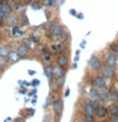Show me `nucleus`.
I'll use <instances>...</instances> for the list:
<instances>
[{
	"mask_svg": "<svg viewBox=\"0 0 118 122\" xmlns=\"http://www.w3.org/2000/svg\"><path fill=\"white\" fill-rule=\"evenodd\" d=\"M49 30H51V36L53 38H57L60 34H62L65 32L62 25L59 24V23H49Z\"/></svg>",
	"mask_w": 118,
	"mask_h": 122,
	"instance_id": "obj_1",
	"label": "nucleus"
},
{
	"mask_svg": "<svg viewBox=\"0 0 118 122\" xmlns=\"http://www.w3.org/2000/svg\"><path fill=\"white\" fill-rule=\"evenodd\" d=\"M102 75L104 76V78L108 80V79H112L116 76V69L114 66H109V65H105V66L102 67Z\"/></svg>",
	"mask_w": 118,
	"mask_h": 122,
	"instance_id": "obj_2",
	"label": "nucleus"
},
{
	"mask_svg": "<svg viewBox=\"0 0 118 122\" xmlns=\"http://www.w3.org/2000/svg\"><path fill=\"white\" fill-rule=\"evenodd\" d=\"M89 67L93 71H100L103 65H102V61L99 60V57L97 56H91L90 60H89Z\"/></svg>",
	"mask_w": 118,
	"mask_h": 122,
	"instance_id": "obj_3",
	"label": "nucleus"
},
{
	"mask_svg": "<svg viewBox=\"0 0 118 122\" xmlns=\"http://www.w3.org/2000/svg\"><path fill=\"white\" fill-rule=\"evenodd\" d=\"M52 108H53V112L57 117L61 116L62 113V109H64V102L62 99H55V102L52 103Z\"/></svg>",
	"mask_w": 118,
	"mask_h": 122,
	"instance_id": "obj_4",
	"label": "nucleus"
},
{
	"mask_svg": "<svg viewBox=\"0 0 118 122\" xmlns=\"http://www.w3.org/2000/svg\"><path fill=\"white\" fill-rule=\"evenodd\" d=\"M104 60H105V65H109V66H116V65H118V56L112 53V52L105 53Z\"/></svg>",
	"mask_w": 118,
	"mask_h": 122,
	"instance_id": "obj_5",
	"label": "nucleus"
},
{
	"mask_svg": "<svg viewBox=\"0 0 118 122\" xmlns=\"http://www.w3.org/2000/svg\"><path fill=\"white\" fill-rule=\"evenodd\" d=\"M108 114H109V109L104 106H99L98 108L95 109V116L98 118H100V120H104Z\"/></svg>",
	"mask_w": 118,
	"mask_h": 122,
	"instance_id": "obj_6",
	"label": "nucleus"
},
{
	"mask_svg": "<svg viewBox=\"0 0 118 122\" xmlns=\"http://www.w3.org/2000/svg\"><path fill=\"white\" fill-rule=\"evenodd\" d=\"M4 22H5V24L6 25H9V27H15L18 24V18L15 17L14 14H8L6 17H5V19H4Z\"/></svg>",
	"mask_w": 118,
	"mask_h": 122,
	"instance_id": "obj_7",
	"label": "nucleus"
},
{
	"mask_svg": "<svg viewBox=\"0 0 118 122\" xmlns=\"http://www.w3.org/2000/svg\"><path fill=\"white\" fill-rule=\"evenodd\" d=\"M15 51L18 52V55L20 56V59H24V57H28L29 56V48L25 47L24 45H19Z\"/></svg>",
	"mask_w": 118,
	"mask_h": 122,
	"instance_id": "obj_8",
	"label": "nucleus"
},
{
	"mask_svg": "<svg viewBox=\"0 0 118 122\" xmlns=\"http://www.w3.org/2000/svg\"><path fill=\"white\" fill-rule=\"evenodd\" d=\"M107 83V79L104 78V76H97V78H94L93 80H91V85H93L94 88H99V86H103L105 85Z\"/></svg>",
	"mask_w": 118,
	"mask_h": 122,
	"instance_id": "obj_9",
	"label": "nucleus"
},
{
	"mask_svg": "<svg viewBox=\"0 0 118 122\" xmlns=\"http://www.w3.org/2000/svg\"><path fill=\"white\" fill-rule=\"evenodd\" d=\"M6 59H8V61H9V62L14 64V62H17V61H19L20 56L18 55V52H17V51H10L9 53H8Z\"/></svg>",
	"mask_w": 118,
	"mask_h": 122,
	"instance_id": "obj_10",
	"label": "nucleus"
},
{
	"mask_svg": "<svg viewBox=\"0 0 118 122\" xmlns=\"http://www.w3.org/2000/svg\"><path fill=\"white\" fill-rule=\"evenodd\" d=\"M65 75V67L60 66V65H57V66H53V78H60V76H64Z\"/></svg>",
	"mask_w": 118,
	"mask_h": 122,
	"instance_id": "obj_11",
	"label": "nucleus"
},
{
	"mask_svg": "<svg viewBox=\"0 0 118 122\" xmlns=\"http://www.w3.org/2000/svg\"><path fill=\"white\" fill-rule=\"evenodd\" d=\"M44 75L49 81H52V79H53V66H51V65H46L44 66Z\"/></svg>",
	"mask_w": 118,
	"mask_h": 122,
	"instance_id": "obj_12",
	"label": "nucleus"
},
{
	"mask_svg": "<svg viewBox=\"0 0 118 122\" xmlns=\"http://www.w3.org/2000/svg\"><path fill=\"white\" fill-rule=\"evenodd\" d=\"M89 97H90V101H100V95H99L97 88H94V86L89 92Z\"/></svg>",
	"mask_w": 118,
	"mask_h": 122,
	"instance_id": "obj_13",
	"label": "nucleus"
},
{
	"mask_svg": "<svg viewBox=\"0 0 118 122\" xmlns=\"http://www.w3.org/2000/svg\"><path fill=\"white\" fill-rule=\"evenodd\" d=\"M57 65H60V66H62V67H66L67 65H69V59H67V56L61 55V56L57 57Z\"/></svg>",
	"mask_w": 118,
	"mask_h": 122,
	"instance_id": "obj_14",
	"label": "nucleus"
},
{
	"mask_svg": "<svg viewBox=\"0 0 118 122\" xmlns=\"http://www.w3.org/2000/svg\"><path fill=\"white\" fill-rule=\"evenodd\" d=\"M83 112H84V114H94L95 116V109L93 108V106H91L90 103H86V104L83 107Z\"/></svg>",
	"mask_w": 118,
	"mask_h": 122,
	"instance_id": "obj_15",
	"label": "nucleus"
},
{
	"mask_svg": "<svg viewBox=\"0 0 118 122\" xmlns=\"http://www.w3.org/2000/svg\"><path fill=\"white\" fill-rule=\"evenodd\" d=\"M0 10H1L3 13H5V14L8 15V14H10L11 11H13V8H11L10 4L4 3V4H1V5H0Z\"/></svg>",
	"mask_w": 118,
	"mask_h": 122,
	"instance_id": "obj_16",
	"label": "nucleus"
},
{
	"mask_svg": "<svg viewBox=\"0 0 118 122\" xmlns=\"http://www.w3.org/2000/svg\"><path fill=\"white\" fill-rule=\"evenodd\" d=\"M108 109L110 116H118V103H112Z\"/></svg>",
	"mask_w": 118,
	"mask_h": 122,
	"instance_id": "obj_17",
	"label": "nucleus"
},
{
	"mask_svg": "<svg viewBox=\"0 0 118 122\" xmlns=\"http://www.w3.org/2000/svg\"><path fill=\"white\" fill-rule=\"evenodd\" d=\"M109 95H110V102L118 103V90L116 88H113V89L109 92Z\"/></svg>",
	"mask_w": 118,
	"mask_h": 122,
	"instance_id": "obj_18",
	"label": "nucleus"
},
{
	"mask_svg": "<svg viewBox=\"0 0 118 122\" xmlns=\"http://www.w3.org/2000/svg\"><path fill=\"white\" fill-rule=\"evenodd\" d=\"M97 90H98V93H99V95H100V97H102V95H105V94H109V89H108L105 85L97 88Z\"/></svg>",
	"mask_w": 118,
	"mask_h": 122,
	"instance_id": "obj_19",
	"label": "nucleus"
},
{
	"mask_svg": "<svg viewBox=\"0 0 118 122\" xmlns=\"http://www.w3.org/2000/svg\"><path fill=\"white\" fill-rule=\"evenodd\" d=\"M56 40H57V41H59V42H60V43H65V42H66V41L69 40V34H67L66 32H64L62 34H60V36H59V37H57V38H56Z\"/></svg>",
	"mask_w": 118,
	"mask_h": 122,
	"instance_id": "obj_20",
	"label": "nucleus"
},
{
	"mask_svg": "<svg viewBox=\"0 0 118 122\" xmlns=\"http://www.w3.org/2000/svg\"><path fill=\"white\" fill-rule=\"evenodd\" d=\"M109 51L114 53V55H117L118 56V43L117 42H114V43H110L109 45Z\"/></svg>",
	"mask_w": 118,
	"mask_h": 122,
	"instance_id": "obj_21",
	"label": "nucleus"
},
{
	"mask_svg": "<svg viewBox=\"0 0 118 122\" xmlns=\"http://www.w3.org/2000/svg\"><path fill=\"white\" fill-rule=\"evenodd\" d=\"M9 52H10V48L8 47V46H3V47H0V56L6 57Z\"/></svg>",
	"mask_w": 118,
	"mask_h": 122,
	"instance_id": "obj_22",
	"label": "nucleus"
},
{
	"mask_svg": "<svg viewBox=\"0 0 118 122\" xmlns=\"http://www.w3.org/2000/svg\"><path fill=\"white\" fill-rule=\"evenodd\" d=\"M42 60H43L46 64H49V62L52 61V55H51V53L44 52V53H43V56H42Z\"/></svg>",
	"mask_w": 118,
	"mask_h": 122,
	"instance_id": "obj_23",
	"label": "nucleus"
},
{
	"mask_svg": "<svg viewBox=\"0 0 118 122\" xmlns=\"http://www.w3.org/2000/svg\"><path fill=\"white\" fill-rule=\"evenodd\" d=\"M22 45H24L25 47H28L29 50L33 48V41H32V40H27V38H24V40H23V42H22Z\"/></svg>",
	"mask_w": 118,
	"mask_h": 122,
	"instance_id": "obj_24",
	"label": "nucleus"
},
{
	"mask_svg": "<svg viewBox=\"0 0 118 122\" xmlns=\"http://www.w3.org/2000/svg\"><path fill=\"white\" fill-rule=\"evenodd\" d=\"M8 64H9V61H8V59H6V57H4V56H0V70L5 67Z\"/></svg>",
	"mask_w": 118,
	"mask_h": 122,
	"instance_id": "obj_25",
	"label": "nucleus"
},
{
	"mask_svg": "<svg viewBox=\"0 0 118 122\" xmlns=\"http://www.w3.org/2000/svg\"><path fill=\"white\" fill-rule=\"evenodd\" d=\"M100 102H102V103H109V102H110V95H109V94L102 95V97H100Z\"/></svg>",
	"mask_w": 118,
	"mask_h": 122,
	"instance_id": "obj_26",
	"label": "nucleus"
},
{
	"mask_svg": "<svg viewBox=\"0 0 118 122\" xmlns=\"http://www.w3.org/2000/svg\"><path fill=\"white\" fill-rule=\"evenodd\" d=\"M43 3H44L46 6H55L56 5L55 0H43Z\"/></svg>",
	"mask_w": 118,
	"mask_h": 122,
	"instance_id": "obj_27",
	"label": "nucleus"
},
{
	"mask_svg": "<svg viewBox=\"0 0 118 122\" xmlns=\"http://www.w3.org/2000/svg\"><path fill=\"white\" fill-rule=\"evenodd\" d=\"M90 104L93 106L94 109H97L99 106H100V101H90Z\"/></svg>",
	"mask_w": 118,
	"mask_h": 122,
	"instance_id": "obj_28",
	"label": "nucleus"
},
{
	"mask_svg": "<svg viewBox=\"0 0 118 122\" xmlns=\"http://www.w3.org/2000/svg\"><path fill=\"white\" fill-rule=\"evenodd\" d=\"M85 121L86 122H94V114H85Z\"/></svg>",
	"mask_w": 118,
	"mask_h": 122,
	"instance_id": "obj_29",
	"label": "nucleus"
},
{
	"mask_svg": "<svg viewBox=\"0 0 118 122\" xmlns=\"http://www.w3.org/2000/svg\"><path fill=\"white\" fill-rule=\"evenodd\" d=\"M30 6H32L33 9H39V8H41V4L37 3V1H33V3H30Z\"/></svg>",
	"mask_w": 118,
	"mask_h": 122,
	"instance_id": "obj_30",
	"label": "nucleus"
},
{
	"mask_svg": "<svg viewBox=\"0 0 118 122\" xmlns=\"http://www.w3.org/2000/svg\"><path fill=\"white\" fill-rule=\"evenodd\" d=\"M5 17H6V14H5V13H3V11L0 10V22H4Z\"/></svg>",
	"mask_w": 118,
	"mask_h": 122,
	"instance_id": "obj_31",
	"label": "nucleus"
},
{
	"mask_svg": "<svg viewBox=\"0 0 118 122\" xmlns=\"http://www.w3.org/2000/svg\"><path fill=\"white\" fill-rule=\"evenodd\" d=\"M30 40H32L33 42H39V38H38L37 36H34V34H32V36H30Z\"/></svg>",
	"mask_w": 118,
	"mask_h": 122,
	"instance_id": "obj_32",
	"label": "nucleus"
},
{
	"mask_svg": "<svg viewBox=\"0 0 118 122\" xmlns=\"http://www.w3.org/2000/svg\"><path fill=\"white\" fill-rule=\"evenodd\" d=\"M110 122H118V116H110Z\"/></svg>",
	"mask_w": 118,
	"mask_h": 122,
	"instance_id": "obj_33",
	"label": "nucleus"
},
{
	"mask_svg": "<svg viewBox=\"0 0 118 122\" xmlns=\"http://www.w3.org/2000/svg\"><path fill=\"white\" fill-rule=\"evenodd\" d=\"M51 50H52V52H57V50H59V47H57L56 45H52V46H51Z\"/></svg>",
	"mask_w": 118,
	"mask_h": 122,
	"instance_id": "obj_34",
	"label": "nucleus"
},
{
	"mask_svg": "<svg viewBox=\"0 0 118 122\" xmlns=\"http://www.w3.org/2000/svg\"><path fill=\"white\" fill-rule=\"evenodd\" d=\"M69 94H70V89H66V92H65V97H69Z\"/></svg>",
	"mask_w": 118,
	"mask_h": 122,
	"instance_id": "obj_35",
	"label": "nucleus"
},
{
	"mask_svg": "<svg viewBox=\"0 0 118 122\" xmlns=\"http://www.w3.org/2000/svg\"><path fill=\"white\" fill-rule=\"evenodd\" d=\"M80 46H81V48H84V47L86 46V41H83V42H81V45H80Z\"/></svg>",
	"mask_w": 118,
	"mask_h": 122,
	"instance_id": "obj_36",
	"label": "nucleus"
},
{
	"mask_svg": "<svg viewBox=\"0 0 118 122\" xmlns=\"http://www.w3.org/2000/svg\"><path fill=\"white\" fill-rule=\"evenodd\" d=\"M70 14H71V15H76V11H75L74 9H71V10H70Z\"/></svg>",
	"mask_w": 118,
	"mask_h": 122,
	"instance_id": "obj_37",
	"label": "nucleus"
},
{
	"mask_svg": "<svg viewBox=\"0 0 118 122\" xmlns=\"http://www.w3.org/2000/svg\"><path fill=\"white\" fill-rule=\"evenodd\" d=\"M23 3H24V4H30V3H32V0H23Z\"/></svg>",
	"mask_w": 118,
	"mask_h": 122,
	"instance_id": "obj_38",
	"label": "nucleus"
},
{
	"mask_svg": "<svg viewBox=\"0 0 118 122\" xmlns=\"http://www.w3.org/2000/svg\"><path fill=\"white\" fill-rule=\"evenodd\" d=\"M38 83H39L38 80H33V85H38Z\"/></svg>",
	"mask_w": 118,
	"mask_h": 122,
	"instance_id": "obj_39",
	"label": "nucleus"
},
{
	"mask_svg": "<svg viewBox=\"0 0 118 122\" xmlns=\"http://www.w3.org/2000/svg\"><path fill=\"white\" fill-rule=\"evenodd\" d=\"M78 18H79V19H83V18H84V15H83V14H79V15H78Z\"/></svg>",
	"mask_w": 118,
	"mask_h": 122,
	"instance_id": "obj_40",
	"label": "nucleus"
},
{
	"mask_svg": "<svg viewBox=\"0 0 118 122\" xmlns=\"http://www.w3.org/2000/svg\"><path fill=\"white\" fill-rule=\"evenodd\" d=\"M102 122H110V121H108V120H103Z\"/></svg>",
	"mask_w": 118,
	"mask_h": 122,
	"instance_id": "obj_41",
	"label": "nucleus"
},
{
	"mask_svg": "<svg viewBox=\"0 0 118 122\" xmlns=\"http://www.w3.org/2000/svg\"><path fill=\"white\" fill-rule=\"evenodd\" d=\"M1 4H4V0H0V5H1Z\"/></svg>",
	"mask_w": 118,
	"mask_h": 122,
	"instance_id": "obj_42",
	"label": "nucleus"
},
{
	"mask_svg": "<svg viewBox=\"0 0 118 122\" xmlns=\"http://www.w3.org/2000/svg\"><path fill=\"white\" fill-rule=\"evenodd\" d=\"M20 122H24V121H23V120H20Z\"/></svg>",
	"mask_w": 118,
	"mask_h": 122,
	"instance_id": "obj_43",
	"label": "nucleus"
},
{
	"mask_svg": "<svg viewBox=\"0 0 118 122\" xmlns=\"http://www.w3.org/2000/svg\"><path fill=\"white\" fill-rule=\"evenodd\" d=\"M84 122H86V121H84Z\"/></svg>",
	"mask_w": 118,
	"mask_h": 122,
	"instance_id": "obj_44",
	"label": "nucleus"
}]
</instances>
